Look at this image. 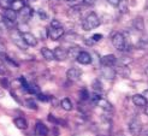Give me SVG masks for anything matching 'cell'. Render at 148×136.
<instances>
[{
  "label": "cell",
  "mask_w": 148,
  "mask_h": 136,
  "mask_svg": "<svg viewBox=\"0 0 148 136\" xmlns=\"http://www.w3.org/2000/svg\"><path fill=\"white\" fill-rule=\"evenodd\" d=\"M99 25H100V19L98 17V14L94 13V12H90L88 14L82 23V28L84 30H87V32L88 30H93L95 28H98Z\"/></svg>",
  "instance_id": "obj_1"
},
{
  "label": "cell",
  "mask_w": 148,
  "mask_h": 136,
  "mask_svg": "<svg viewBox=\"0 0 148 136\" xmlns=\"http://www.w3.org/2000/svg\"><path fill=\"white\" fill-rule=\"evenodd\" d=\"M112 45L117 51H119V52L125 51L127 49V40H125V36L122 33L114 34L112 36Z\"/></svg>",
  "instance_id": "obj_2"
},
{
  "label": "cell",
  "mask_w": 148,
  "mask_h": 136,
  "mask_svg": "<svg viewBox=\"0 0 148 136\" xmlns=\"http://www.w3.org/2000/svg\"><path fill=\"white\" fill-rule=\"evenodd\" d=\"M10 36H11V39L13 41V43L16 45V46L22 49V51H25L28 48V45L24 42L23 40V37H22V34L18 32V30H11V33H10Z\"/></svg>",
  "instance_id": "obj_3"
},
{
  "label": "cell",
  "mask_w": 148,
  "mask_h": 136,
  "mask_svg": "<svg viewBox=\"0 0 148 136\" xmlns=\"http://www.w3.org/2000/svg\"><path fill=\"white\" fill-rule=\"evenodd\" d=\"M129 131L132 136H140L142 134V123H141V120H140L138 118H132L130 122H129Z\"/></svg>",
  "instance_id": "obj_4"
},
{
  "label": "cell",
  "mask_w": 148,
  "mask_h": 136,
  "mask_svg": "<svg viewBox=\"0 0 148 136\" xmlns=\"http://www.w3.org/2000/svg\"><path fill=\"white\" fill-rule=\"evenodd\" d=\"M47 34H48V37L51 40L57 41V40L62 39V37L64 36L65 30L63 29V27H60V28H51L47 32Z\"/></svg>",
  "instance_id": "obj_5"
},
{
  "label": "cell",
  "mask_w": 148,
  "mask_h": 136,
  "mask_svg": "<svg viewBox=\"0 0 148 136\" xmlns=\"http://www.w3.org/2000/svg\"><path fill=\"white\" fill-rule=\"evenodd\" d=\"M101 75L103 78H106L108 81H113L116 78V70L113 69V66H102L101 69Z\"/></svg>",
  "instance_id": "obj_6"
},
{
  "label": "cell",
  "mask_w": 148,
  "mask_h": 136,
  "mask_svg": "<svg viewBox=\"0 0 148 136\" xmlns=\"http://www.w3.org/2000/svg\"><path fill=\"white\" fill-rule=\"evenodd\" d=\"M76 60H77L79 64H82V65H88V64H90L93 62V60H92V56L88 53V52H86V51H81L79 54L76 58Z\"/></svg>",
  "instance_id": "obj_7"
},
{
  "label": "cell",
  "mask_w": 148,
  "mask_h": 136,
  "mask_svg": "<svg viewBox=\"0 0 148 136\" xmlns=\"http://www.w3.org/2000/svg\"><path fill=\"white\" fill-rule=\"evenodd\" d=\"M81 75H82V71L77 67H70V69L66 71V77H68L70 81H77Z\"/></svg>",
  "instance_id": "obj_8"
},
{
  "label": "cell",
  "mask_w": 148,
  "mask_h": 136,
  "mask_svg": "<svg viewBox=\"0 0 148 136\" xmlns=\"http://www.w3.org/2000/svg\"><path fill=\"white\" fill-rule=\"evenodd\" d=\"M100 63L102 66H113L114 64H117V58L113 54H107L100 59Z\"/></svg>",
  "instance_id": "obj_9"
},
{
  "label": "cell",
  "mask_w": 148,
  "mask_h": 136,
  "mask_svg": "<svg viewBox=\"0 0 148 136\" xmlns=\"http://www.w3.org/2000/svg\"><path fill=\"white\" fill-rule=\"evenodd\" d=\"M22 37H23L24 42L28 45V46L35 47L36 45H38V40H36V37H35V36H34L32 33H29V32L23 33V34H22Z\"/></svg>",
  "instance_id": "obj_10"
},
{
  "label": "cell",
  "mask_w": 148,
  "mask_h": 136,
  "mask_svg": "<svg viewBox=\"0 0 148 136\" xmlns=\"http://www.w3.org/2000/svg\"><path fill=\"white\" fill-rule=\"evenodd\" d=\"M97 105H98L99 107H101L103 111H106V112H112L113 111L112 104H111L107 99H105V98H100L99 101L97 102Z\"/></svg>",
  "instance_id": "obj_11"
},
{
  "label": "cell",
  "mask_w": 148,
  "mask_h": 136,
  "mask_svg": "<svg viewBox=\"0 0 148 136\" xmlns=\"http://www.w3.org/2000/svg\"><path fill=\"white\" fill-rule=\"evenodd\" d=\"M132 102H134V105L137 107H145L147 105V100L143 98L142 94H135L132 96Z\"/></svg>",
  "instance_id": "obj_12"
},
{
  "label": "cell",
  "mask_w": 148,
  "mask_h": 136,
  "mask_svg": "<svg viewBox=\"0 0 148 136\" xmlns=\"http://www.w3.org/2000/svg\"><path fill=\"white\" fill-rule=\"evenodd\" d=\"M54 58L57 60H66L68 59V53H66V49H64L63 47H57L53 51Z\"/></svg>",
  "instance_id": "obj_13"
},
{
  "label": "cell",
  "mask_w": 148,
  "mask_h": 136,
  "mask_svg": "<svg viewBox=\"0 0 148 136\" xmlns=\"http://www.w3.org/2000/svg\"><path fill=\"white\" fill-rule=\"evenodd\" d=\"M35 133L38 134L39 136H47L48 135V128L43 123L38 122L35 124Z\"/></svg>",
  "instance_id": "obj_14"
},
{
  "label": "cell",
  "mask_w": 148,
  "mask_h": 136,
  "mask_svg": "<svg viewBox=\"0 0 148 136\" xmlns=\"http://www.w3.org/2000/svg\"><path fill=\"white\" fill-rule=\"evenodd\" d=\"M18 13H19V16H21L22 18H23V21L25 22V21H28L29 18H30V17L33 16V13H34V12H33V9H32L30 6H27V5H25V6L23 7V9H22V10L18 12Z\"/></svg>",
  "instance_id": "obj_15"
},
{
  "label": "cell",
  "mask_w": 148,
  "mask_h": 136,
  "mask_svg": "<svg viewBox=\"0 0 148 136\" xmlns=\"http://www.w3.org/2000/svg\"><path fill=\"white\" fill-rule=\"evenodd\" d=\"M132 27L136 32H143L145 30V21L142 17H136L132 21Z\"/></svg>",
  "instance_id": "obj_16"
},
{
  "label": "cell",
  "mask_w": 148,
  "mask_h": 136,
  "mask_svg": "<svg viewBox=\"0 0 148 136\" xmlns=\"http://www.w3.org/2000/svg\"><path fill=\"white\" fill-rule=\"evenodd\" d=\"M41 54H42V57L45 58L46 60H48V62L56 60L54 54H53V51L49 49V48H47V47H42V48H41Z\"/></svg>",
  "instance_id": "obj_17"
},
{
  "label": "cell",
  "mask_w": 148,
  "mask_h": 136,
  "mask_svg": "<svg viewBox=\"0 0 148 136\" xmlns=\"http://www.w3.org/2000/svg\"><path fill=\"white\" fill-rule=\"evenodd\" d=\"M24 6H25L24 0H13V1L11 3L10 9H12L13 11H16V12H19Z\"/></svg>",
  "instance_id": "obj_18"
},
{
  "label": "cell",
  "mask_w": 148,
  "mask_h": 136,
  "mask_svg": "<svg viewBox=\"0 0 148 136\" xmlns=\"http://www.w3.org/2000/svg\"><path fill=\"white\" fill-rule=\"evenodd\" d=\"M3 16H4L5 18H7V19L12 21V22H16V21H17V17H18V13H17L16 11H13L12 9H6V10L4 11Z\"/></svg>",
  "instance_id": "obj_19"
},
{
  "label": "cell",
  "mask_w": 148,
  "mask_h": 136,
  "mask_svg": "<svg viewBox=\"0 0 148 136\" xmlns=\"http://www.w3.org/2000/svg\"><path fill=\"white\" fill-rule=\"evenodd\" d=\"M13 123H14V125L18 128V129H22V130H24V129H27V128H28V122H27V120L23 117L14 118Z\"/></svg>",
  "instance_id": "obj_20"
},
{
  "label": "cell",
  "mask_w": 148,
  "mask_h": 136,
  "mask_svg": "<svg viewBox=\"0 0 148 136\" xmlns=\"http://www.w3.org/2000/svg\"><path fill=\"white\" fill-rule=\"evenodd\" d=\"M79 52H81V47H78V46H75V47H71V48H69L68 51H66V53H68V58H70V59H76L77 58V56L79 54Z\"/></svg>",
  "instance_id": "obj_21"
},
{
  "label": "cell",
  "mask_w": 148,
  "mask_h": 136,
  "mask_svg": "<svg viewBox=\"0 0 148 136\" xmlns=\"http://www.w3.org/2000/svg\"><path fill=\"white\" fill-rule=\"evenodd\" d=\"M69 16L72 18V19H78L81 17V9L79 6H72L71 9L69 10Z\"/></svg>",
  "instance_id": "obj_22"
},
{
  "label": "cell",
  "mask_w": 148,
  "mask_h": 136,
  "mask_svg": "<svg viewBox=\"0 0 148 136\" xmlns=\"http://www.w3.org/2000/svg\"><path fill=\"white\" fill-rule=\"evenodd\" d=\"M116 72L119 73L123 78H128V77L130 76V69H129L128 66H122V65H119V67H118V70H116Z\"/></svg>",
  "instance_id": "obj_23"
},
{
  "label": "cell",
  "mask_w": 148,
  "mask_h": 136,
  "mask_svg": "<svg viewBox=\"0 0 148 136\" xmlns=\"http://www.w3.org/2000/svg\"><path fill=\"white\" fill-rule=\"evenodd\" d=\"M60 105H62L63 110H65V111H71L72 110V102H71V100L69 99V98H64V99L60 101Z\"/></svg>",
  "instance_id": "obj_24"
},
{
  "label": "cell",
  "mask_w": 148,
  "mask_h": 136,
  "mask_svg": "<svg viewBox=\"0 0 148 136\" xmlns=\"http://www.w3.org/2000/svg\"><path fill=\"white\" fill-rule=\"evenodd\" d=\"M117 63L119 65H122V66H128L129 64L132 63V59L130 57H128V56H123L119 59H117Z\"/></svg>",
  "instance_id": "obj_25"
},
{
  "label": "cell",
  "mask_w": 148,
  "mask_h": 136,
  "mask_svg": "<svg viewBox=\"0 0 148 136\" xmlns=\"http://www.w3.org/2000/svg\"><path fill=\"white\" fill-rule=\"evenodd\" d=\"M89 96H90V94H89V92H88L86 88H83V89L79 92V98H81V100H82L83 102L89 100Z\"/></svg>",
  "instance_id": "obj_26"
},
{
  "label": "cell",
  "mask_w": 148,
  "mask_h": 136,
  "mask_svg": "<svg viewBox=\"0 0 148 136\" xmlns=\"http://www.w3.org/2000/svg\"><path fill=\"white\" fill-rule=\"evenodd\" d=\"M118 9L121 10L122 13H125L128 11V3L125 1V0H121L119 4H118Z\"/></svg>",
  "instance_id": "obj_27"
},
{
  "label": "cell",
  "mask_w": 148,
  "mask_h": 136,
  "mask_svg": "<svg viewBox=\"0 0 148 136\" xmlns=\"http://www.w3.org/2000/svg\"><path fill=\"white\" fill-rule=\"evenodd\" d=\"M92 88H94V90L95 92H101L102 90V84H101V82L99 81V80H95L94 82H93V84H92Z\"/></svg>",
  "instance_id": "obj_28"
},
{
  "label": "cell",
  "mask_w": 148,
  "mask_h": 136,
  "mask_svg": "<svg viewBox=\"0 0 148 136\" xmlns=\"http://www.w3.org/2000/svg\"><path fill=\"white\" fill-rule=\"evenodd\" d=\"M27 106L29 109H32V110H38V104H36V101L34 99H28L27 100Z\"/></svg>",
  "instance_id": "obj_29"
},
{
  "label": "cell",
  "mask_w": 148,
  "mask_h": 136,
  "mask_svg": "<svg viewBox=\"0 0 148 136\" xmlns=\"http://www.w3.org/2000/svg\"><path fill=\"white\" fill-rule=\"evenodd\" d=\"M12 1H13V0H0V7H3L4 10L10 9Z\"/></svg>",
  "instance_id": "obj_30"
},
{
  "label": "cell",
  "mask_w": 148,
  "mask_h": 136,
  "mask_svg": "<svg viewBox=\"0 0 148 136\" xmlns=\"http://www.w3.org/2000/svg\"><path fill=\"white\" fill-rule=\"evenodd\" d=\"M17 29H18V32H19L21 34L27 33L28 30H29V28H28V25H27L25 22H24V23H19V24L17 25Z\"/></svg>",
  "instance_id": "obj_31"
},
{
  "label": "cell",
  "mask_w": 148,
  "mask_h": 136,
  "mask_svg": "<svg viewBox=\"0 0 148 136\" xmlns=\"http://www.w3.org/2000/svg\"><path fill=\"white\" fill-rule=\"evenodd\" d=\"M0 84H1L3 88H9L10 87V82H9L7 78L3 77V78H0Z\"/></svg>",
  "instance_id": "obj_32"
},
{
  "label": "cell",
  "mask_w": 148,
  "mask_h": 136,
  "mask_svg": "<svg viewBox=\"0 0 148 136\" xmlns=\"http://www.w3.org/2000/svg\"><path fill=\"white\" fill-rule=\"evenodd\" d=\"M64 40H66V41H75V39H77V35H75V34H70V35H65L64 34Z\"/></svg>",
  "instance_id": "obj_33"
},
{
  "label": "cell",
  "mask_w": 148,
  "mask_h": 136,
  "mask_svg": "<svg viewBox=\"0 0 148 136\" xmlns=\"http://www.w3.org/2000/svg\"><path fill=\"white\" fill-rule=\"evenodd\" d=\"M36 95H38V99H39L40 101L46 102V101H49V100H51V99H49V96H47V95H45V94L39 93V94H36Z\"/></svg>",
  "instance_id": "obj_34"
},
{
  "label": "cell",
  "mask_w": 148,
  "mask_h": 136,
  "mask_svg": "<svg viewBox=\"0 0 148 136\" xmlns=\"http://www.w3.org/2000/svg\"><path fill=\"white\" fill-rule=\"evenodd\" d=\"M4 57V59L6 60V62L7 63H9V64H11L12 66H18V63L17 62H14V60L12 59V58H10V57H7V56H3Z\"/></svg>",
  "instance_id": "obj_35"
},
{
  "label": "cell",
  "mask_w": 148,
  "mask_h": 136,
  "mask_svg": "<svg viewBox=\"0 0 148 136\" xmlns=\"http://www.w3.org/2000/svg\"><path fill=\"white\" fill-rule=\"evenodd\" d=\"M60 27H62V23L58 19L51 21V28H60Z\"/></svg>",
  "instance_id": "obj_36"
},
{
  "label": "cell",
  "mask_w": 148,
  "mask_h": 136,
  "mask_svg": "<svg viewBox=\"0 0 148 136\" xmlns=\"http://www.w3.org/2000/svg\"><path fill=\"white\" fill-rule=\"evenodd\" d=\"M102 39V35L101 34H94L93 36H92V40L94 41V42H98V41H100Z\"/></svg>",
  "instance_id": "obj_37"
},
{
  "label": "cell",
  "mask_w": 148,
  "mask_h": 136,
  "mask_svg": "<svg viewBox=\"0 0 148 136\" xmlns=\"http://www.w3.org/2000/svg\"><path fill=\"white\" fill-rule=\"evenodd\" d=\"M38 14L40 16L41 19H46V18H47V13L43 11V10H39V11H38Z\"/></svg>",
  "instance_id": "obj_38"
},
{
  "label": "cell",
  "mask_w": 148,
  "mask_h": 136,
  "mask_svg": "<svg viewBox=\"0 0 148 136\" xmlns=\"http://www.w3.org/2000/svg\"><path fill=\"white\" fill-rule=\"evenodd\" d=\"M106 1L110 4V5H112V6H118V4H119V1L121 0H106Z\"/></svg>",
  "instance_id": "obj_39"
},
{
  "label": "cell",
  "mask_w": 148,
  "mask_h": 136,
  "mask_svg": "<svg viewBox=\"0 0 148 136\" xmlns=\"http://www.w3.org/2000/svg\"><path fill=\"white\" fill-rule=\"evenodd\" d=\"M48 120H49V122H52V123H54V124L60 123V122H59L58 119H56V118H54L53 116H52V115H48Z\"/></svg>",
  "instance_id": "obj_40"
},
{
  "label": "cell",
  "mask_w": 148,
  "mask_h": 136,
  "mask_svg": "<svg viewBox=\"0 0 148 136\" xmlns=\"http://www.w3.org/2000/svg\"><path fill=\"white\" fill-rule=\"evenodd\" d=\"M0 73H5V66L3 64V60L0 58Z\"/></svg>",
  "instance_id": "obj_41"
},
{
  "label": "cell",
  "mask_w": 148,
  "mask_h": 136,
  "mask_svg": "<svg viewBox=\"0 0 148 136\" xmlns=\"http://www.w3.org/2000/svg\"><path fill=\"white\" fill-rule=\"evenodd\" d=\"M84 42L88 45V46H93V45L95 43V42L92 40V37H90V39H86V40H84Z\"/></svg>",
  "instance_id": "obj_42"
},
{
  "label": "cell",
  "mask_w": 148,
  "mask_h": 136,
  "mask_svg": "<svg viewBox=\"0 0 148 136\" xmlns=\"http://www.w3.org/2000/svg\"><path fill=\"white\" fill-rule=\"evenodd\" d=\"M142 95H143V98H145V99L147 100V102H148V89H147V90H145Z\"/></svg>",
  "instance_id": "obj_43"
},
{
  "label": "cell",
  "mask_w": 148,
  "mask_h": 136,
  "mask_svg": "<svg viewBox=\"0 0 148 136\" xmlns=\"http://www.w3.org/2000/svg\"><path fill=\"white\" fill-rule=\"evenodd\" d=\"M145 113H146L147 117H148V105H146V106H145Z\"/></svg>",
  "instance_id": "obj_44"
},
{
  "label": "cell",
  "mask_w": 148,
  "mask_h": 136,
  "mask_svg": "<svg viewBox=\"0 0 148 136\" xmlns=\"http://www.w3.org/2000/svg\"><path fill=\"white\" fill-rule=\"evenodd\" d=\"M142 136H148V129L143 131V134H142Z\"/></svg>",
  "instance_id": "obj_45"
},
{
  "label": "cell",
  "mask_w": 148,
  "mask_h": 136,
  "mask_svg": "<svg viewBox=\"0 0 148 136\" xmlns=\"http://www.w3.org/2000/svg\"><path fill=\"white\" fill-rule=\"evenodd\" d=\"M3 96H4V92H3V90H0V99H1Z\"/></svg>",
  "instance_id": "obj_46"
},
{
  "label": "cell",
  "mask_w": 148,
  "mask_h": 136,
  "mask_svg": "<svg viewBox=\"0 0 148 136\" xmlns=\"http://www.w3.org/2000/svg\"><path fill=\"white\" fill-rule=\"evenodd\" d=\"M146 75L148 76V67H146Z\"/></svg>",
  "instance_id": "obj_47"
},
{
  "label": "cell",
  "mask_w": 148,
  "mask_h": 136,
  "mask_svg": "<svg viewBox=\"0 0 148 136\" xmlns=\"http://www.w3.org/2000/svg\"><path fill=\"white\" fill-rule=\"evenodd\" d=\"M116 136H123V135H122V134H117Z\"/></svg>",
  "instance_id": "obj_48"
}]
</instances>
